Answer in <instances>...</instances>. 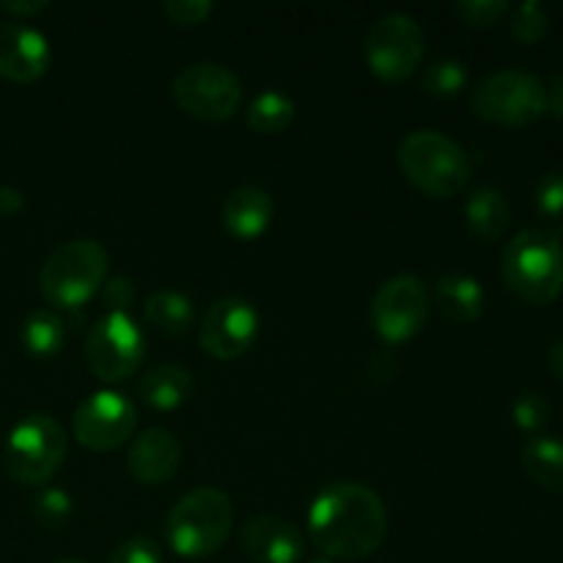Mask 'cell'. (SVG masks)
Here are the masks:
<instances>
[{
    "instance_id": "cell-1",
    "label": "cell",
    "mask_w": 563,
    "mask_h": 563,
    "mask_svg": "<svg viewBox=\"0 0 563 563\" xmlns=\"http://www.w3.org/2000/svg\"><path fill=\"white\" fill-rule=\"evenodd\" d=\"M311 542L333 561H361L377 553L388 537V509L361 482H333L308 509Z\"/></svg>"
},
{
    "instance_id": "cell-2",
    "label": "cell",
    "mask_w": 563,
    "mask_h": 563,
    "mask_svg": "<svg viewBox=\"0 0 563 563\" xmlns=\"http://www.w3.org/2000/svg\"><path fill=\"white\" fill-rule=\"evenodd\" d=\"M500 275L515 297L548 306L563 289V245L550 229H526L504 247Z\"/></svg>"
},
{
    "instance_id": "cell-3",
    "label": "cell",
    "mask_w": 563,
    "mask_h": 563,
    "mask_svg": "<svg viewBox=\"0 0 563 563\" xmlns=\"http://www.w3.org/2000/svg\"><path fill=\"white\" fill-rule=\"evenodd\" d=\"M396 157L407 181L429 198H454L465 190L473 174L465 148L438 130H416L405 135Z\"/></svg>"
},
{
    "instance_id": "cell-4",
    "label": "cell",
    "mask_w": 563,
    "mask_h": 563,
    "mask_svg": "<svg viewBox=\"0 0 563 563\" xmlns=\"http://www.w3.org/2000/svg\"><path fill=\"white\" fill-rule=\"evenodd\" d=\"M108 267L110 256L102 242L88 236L69 240L44 258L38 269V289L49 306L75 311L102 289L108 280Z\"/></svg>"
},
{
    "instance_id": "cell-5",
    "label": "cell",
    "mask_w": 563,
    "mask_h": 563,
    "mask_svg": "<svg viewBox=\"0 0 563 563\" xmlns=\"http://www.w3.org/2000/svg\"><path fill=\"white\" fill-rule=\"evenodd\" d=\"M234 528V504L218 487L187 493L168 515V542L181 559H209L218 553Z\"/></svg>"
},
{
    "instance_id": "cell-6",
    "label": "cell",
    "mask_w": 563,
    "mask_h": 563,
    "mask_svg": "<svg viewBox=\"0 0 563 563\" xmlns=\"http://www.w3.org/2000/svg\"><path fill=\"white\" fill-rule=\"evenodd\" d=\"M471 104L482 121L517 130L548 113V86L526 69H498L478 80Z\"/></svg>"
},
{
    "instance_id": "cell-7",
    "label": "cell",
    "mask_w": 563,
    "mask_h": 563,
    "mask_svg": "<svg viewBox=\"0 0 563 563\" xmlns=\"http://www.w3.org/2000/svg\"><path fill=\"white\" fill-rule=\"evenodd\" d=\"M66 432L47 412L25 416L5 440V465L20 484L38 487L58 473L66 460Z\"/></svg>"
},
{
    "instance_id": "cell-8",
    "label": "cell",
    "mask_w": 563,
    "mask_h": 563,
    "mask_svg": "<svg viewBox=\"0 0 563 563\" xmlns=\"http://www.w3.org/2000/svg\"><path fill=\"white\" fill-rule=\"evenodd\" d=\"M170 97L187 115L201 121H225L242 102V80L229 66L198 60L176 71Z\"/></svg>"
},
{
    "instance_id": "cell-9",
    "label": "cell",
    "mask_w": 563,
    "mask_h": 563,
    "mask_svg": "<svg viewBox=\"0 0 563 563\" xmlns=\"http://www.w3.org/2000/svg\"><path fill=\"white\" fill-rule=\"evenodd\" d=\"M427 53V36L416 16L405 11H388L372 22L366 33V60L374 75L385 82H401L412 77Z\"/></svg>"
},
{
    "instance_id": "cell-10",
    "label": "cell",
    "mask_w": 563,
    "mask_h": 563,
    "mask_svg": "<svg viewBox=\"0 0 563 563\" xmlns=\"http://www.w3.org/2000/svg\"><path fill=\"white\" fill-rule=\"evenodd\" d=\"M146 339L130 313H104L86 335V363L104 385L124 383L141 368Z\"/></svg>"
},
{
    "instance_id": "cell-11",
    "label": "cell",
    "mask_w": 563,
    "mask_h": 563,
    "mask_svg": "<svg viewBox=\"0 0 563 563\" xmlns=\"http://www.w3.org/2000/svg\"><path fill=\"white\" fill-rule=\"evenodd\" d=\"M368 319L385 344H405L416 339L429 319L427 284L410 273L383 280L372 297Z\"/></svg>"
},
{
    "instance_id": "cell-12",
    "label": "cell",
    "mask_w": 563,
    "mask_h": 563,
    "mask_svg": "<svg viewBox=\"0 0 563 563\" xmlns=\"http://www.w3.org/2000/svg\"><path fill=\"white\" fill-rule=\"evenodd\" d=\"M137 410L119 390H93L77 405L71 429L75 440L91 451H115L132 440Z\"/></svg>"
},
{
    "instance_id": "cell-13",
    "label": "cell",
    "mask_w": 563,
    "mask_h": 563,
    "mask_svg": "<svg viewBox=\"0 0 563 563\" xmlns=\"http://www.w3.org/2000/svg\"><path fill=\"white\" fill-rule=\"evenodd\" d=\"M258 324L262 319L251 302L242 297H220L203 313L198 341L207 355L218 357V361H234L251 350L258 335Z\"/></svg>"
},
{
    "instance_id": "cell-14",
    "label": "cell",
    "mask_w": 563,
    "mask_h": 563,
    "mask_svg": "<svg viewBox=\"0 0 563 563\" xmlns=\"http://www.w3.org/2000/svg\"><path fill=\"white\" fill-rule=\"evenodd\" d=\"M53 64L47 36L25 22H0V77L33 82Z\"/></svg>"
},
{
    "instance_id": "cell-15",
    "label": "cell",
    "mask_w": 563,
    "mask_h": 563,
    "mask_svg": "<svg viewBox=\"0 0 563 563\" xmlns=\"http://www.w3.org/2000/svg\"><path fill=\"white\" fill-rule=\"evenodd\" d=\"M242 550L253 563H297L306 550L300 528L284 517L258 515L242 528Z\"/></svg>"
},
{
    "instance_id": "cell-16",
    "label": "cell",
    "mask_w": 563,
    "mask_h": 563,
    "mask_svg": "<svg viewBox=\"0 0 563 563\" xmlns=\"http://www.w3.org/2000/svg\"><path fill=\"white\" fill-rule=\"evenodd\" d=\"M181 465V445L174 432L152 427L137 434L126 451V471L137 484L157 487L176 476Z\"/></svg>"
},
{
    "instance_id": "cell-17",
    "label": "cell",
    "mask_w": 563,
    "mask_h": 563,
    "mask_svg": "<svg viewBox=\"0 0 563 563\" xmlns=\"http://www.w3.org/2000/svg\"><path fill=\"white\" fill-rule=\"evenodd\" d=\"M275 214V201L264 187L240 185L225 196L223 223L236 240H256L269 229Z\"/></svg>"
},
{
    "instance_id": "cell-18",
    "label": "cell",
    "mask_w": 563,
    "mask_h": 563,
    "mask_svg": "<svg viewBox=\"0 0 563 563\" xmlns=\"http://www.w3.org/2000/svg\"><path fill=\"white\" fill-rule=\"evenodd\" d=\"M434 306L456 324L476 322L484 313V286L473 275L445 273L434 280Z\"/></svg>"
},
{
    "instance_id": "cell-19",
    "label": "cell",
    "mask_w": 563,
    "mask_h": 563,
    "mask_svg": "<svg viewBox=\"0 0 563 563\" xmlns=\"http://www.w3.org/2000/svg\"><path fill=\"white\" fill-rule=\"evenodd\" d=\"M137 390H141V399L152 410H176L190 396L192 374L179 363H159V366H152L143 374Z\"/></svg>"
},
{
    "instance_id": "cell-20",
    "label": "cell",
    "mask_w": 563,
    "mask_h": 563,
    "mask_svg": "<svg viewBox=\"0 0 563 563\" xmlns=\"http://www.w3.org/2000/svg\"><path fill=\"white\" fill-rule=\"evenodd\" d=\"M465 220L478 240L495 242L506 234V229H509L511 207L498 187L482 185L471 192V198H467Z\"/></svg>"
},
{
    "instance_id": "cell-21",
    "label": "cell",
    "mask_w": 563,
    "mask_h": 563,
    "mask_svg": "<svg viewBox=\"0 0 563 563\" xmlns=\"http://www.w3.org/2000/svg\"><path fill=\"white\" fill-rule=\"evenodd\" d=\"M522 467L539 487L563 493V440L533 438L522 449Z\"/></svg>"
},
{
    "instance_id": "cell-22",
    "label": "cell",
    "mask_w": 563,
    "mask_h": 563,
    "mask_svg": "<svg viewBox=\"0 0 563 563\" xmlns=\"http://www.w3.org/2000/svg\"><path fill=\"white\" fill-rule=\"evenodd\" d=\"M146 319L159 333L170 335V339H181L192 324L190 297L174 289H157L146 300Z\"/></svg>"
},
{
    "instance_id": "cell-23",
    "label": "cell",
    "mask_w": 563,
    "mask_h": 563,
    "mask_svg": "<svg viewBox=\"0 0 563 563\" xmlns=\"http://www.w3.org/2000/svg\"><path fill=\"white\" fill-rule=\"evenodd\" d=\"M297 115V102L284 91H262L247 108V126L256 135H278V132L289 130L291 121Z\"/></svg>"
},
{
    "instance_id": "cell-24",
    "label": "cell",
    "mask_w": 563,
    "mask_h": 563,
    "mask_svg": "<svg viewBox=\"0 0 563 563\" xmlns=\"http://www.w3.org/2000/svg\"><path fill=\"white\" fill-rule=\"evenodd\" d=\"M22 346L33 357H53L58 355L66 341V328L53 308H36L22 322Z\"/></svg>"
},
{
    "instance_id": "cell-25",
    "label": "cell",
    "mask_w": 563,
    "mask_h": 563,
    "mask_svg": "<svg viewBox=\"0 0 563 563\" xmlns=\"http://www.w3.org/2000/svg\"><path fill=\"white\" fill-rule=\"evenodd\" d=\"M467 86V69L462 60L456 58H440L423 69L421 75V88L429 97H456L462 88Z\"/></svg>"
},
{
    "instance_id": "cell-26",
    "label": "cell",
    "mask_w": 563,
    "mask_h": 563,
    "mask_svg": "<svg viewBox=\"0 0 563 563\" xmlns=\"http://www.w3.org/2000/svg\"><path fill=\"white\" fill-rule=\"evenodd\" d=\"M550 31V14L539 0H526L511 11V36L520 44H539Z\"/></svg>"
},
{
    "instance_id": "cell-27",
    "label": "cell",
    "mask_w": 563,
    "mask_h": 563,
    "mask_svg": "<svg viewBox=\"0 0 563 563\" xmlns=\"http://www.w3.org/2000/svg\"><path fill=\"white\" fill-rule=\"evenodd\" d=\"M71 506L75 504H71L69 493H64L58 487H49L42 489L36 495V500H33V517L38 520V526L49 528V531H58V528H64L69 522Z\"/></svg>"
},
{
    "instance_id": "cell-28",
    "label": "cell",
    "mask_w": 563,
    "mask_h": 563,
    "mask_svg": "<svg viewBox=\"0 0 563 563\" xmlns=\"http://www.w3.org/2000/svg\"><path fill=\"white\" fill-rule=\"evenodd\" d=\"M511 11L506 0H456L454 14L473 27H493Z\"/></svg>"
},
{
    "instance_id": "cell-29",
    "label": "cell",
    "mask_w": 563,
    "mask_h": 563,
    "mask_svg": "<svg viewBox=\"0 0 563 563\" xmlns=\"http://www.w3.org/2000/svg\"><path fill=\"white\" fill-rule=\"evenodd\" d=\"M533 203L542 218H563V170H548L544 176H539L537 187H533Z\"/></svg>"
},
{
    "instance_id": "cell-30",
    "label": "cell",
    "mask_w": 563,
    "mask_h": 563,
    "mask_svg": "<svg viewBox=\"0 0 563 563\" xmlns=\"http://www.w3.org/2000/svg\"><path fill=\"white\" fill-rule=\"evenodd\" d=\"M548 401L539 394H531V390L517 396L515 405H511V421H515V427L522 429V432H539V429L548 423Z\"/></svg>"
},
{
    "instance_id": "cell-31",
    "label": "cell",
    "mask_w": 563,
    "mask_h": 563,
    "mask_svg": "<svg viewBox=\"0 0 563 563\" xmlns=\"http://www.w3.org/2000/svg\"><path fill=\"white\" fill-rule=\"evenodd\" d=\"M212 0H165L163 3L165 20H170L179 27L201 25V22H207V16L212 14Z\"/></svg>"
},
{
    "instance_id": "cell-32",
    "label": "cell",
    "mask_w": 563,
    "mask_h": 563,
    "mask_svg": "<svg viewBox=\"0 0 563 563\" xmlns=\"http://www.w3.org/2000/svg\"><path fill=\"white\" fill-rule=\"evenodd\" d=\"M108 563H163L159 548L146 537H132L126 542L115 544Z\"/></svg>"
},
{
    "instance_id": "cell-33",
    "label": "cell",
    "mask_w": 563,
    "mask_h": 563,
    "mask_svg": "<svg viewBox=\"0 0 563 563\" xmlns=\"http://www.w3.org/2000/svg\"><path fill=\"white\" fill-rule=\"evenodd\" d=\"M102 300L108 306V313H130L132 302H135V286L124 275L108 278L102 286Z\"/></svg>"
},
{
    "instance_id": "cell-34",
    "label": "cell",
    "mask_w": 563,
    "mask_h": 563,
    "mask_svg": "<svg viewBox=\"0 0 563 563\" xmlns=\"http://www.w3.org/2000/svg\"><path fill=\"white\" fill-rule=\"evenodd\" d=\"M47 0H0V11L5 14H16V16H25V14H36V11L47 9Z\"/></svg>"
},
{
    "instance_id": "cell-35",
    "label": "cell",
    "mask_w": 563,
    "mask_h": 563,
    "mask_svg": "<svg viewBox=\"0 0 563 563\" xmlns=\"http://www.w3.org/2000/svg\"><path fill=\"white\" fill-rule=\"evenodd\" d=\"M548 113L563 119V75L553 77V82L548 86Z\"/></svg>"
},
{
    "instance_id": "cell-36",
    "label": "cell",
    "mask_w": 563,
    "mask_h": 563,
    "mask_svg": "<svg viewBox=\"0 0 563 563\" xmlns=\"http://www.w3.org/2000/svg\"><path fill=\"white\" fill-rule=\"evenodd\" d=\"M22 192L14 190V187H0V212L14 214L22 209Z\"/></svg>"
},
{
    "instance_id": "cell-37",
    "label": "cell",
    "mask_w": 563,
    "mask_h": 563,
    "mask_svg": "<svg viewBox=\"0 0 563 563\" xmlns=\"http://www.w3.org/2000/svg\"><path fill=\"white\" fill-rule=\"evenodd\" d=\"M548 368L559 383H563V339L555 341L548 352Z\"/></svg>"
},
{
    "instance_id": "cell-38",
    "label": "cell",
    "mask_w": 563,
    "mask_h": 563,
    "mask_svg": "<svg viewBox=\"0 0 563 563\" xmlns=\"http://www.w3.org/2000/svg\"><path fill=\"white\" fill-rule=\"evenodd\" d=\"M306 563H335L333 559H324V555H319V559H311V561H306Z\"/></svg>"
},
{
    "instance_id": "cell-39",
    "label": "cell",
    "mask_w": 563,
    "mask_h": 563,
    "mask_svg": "<svg viewBox=\"0 0 563 563\" xmlns=\"http://www.w3.org/2000/svg\"><path fill=\"white\" fill-rule=\"evenodd\" d=\"M58 563H88V561H80V559H64V561H58Z\"/></svg>"
}]
</instances>
